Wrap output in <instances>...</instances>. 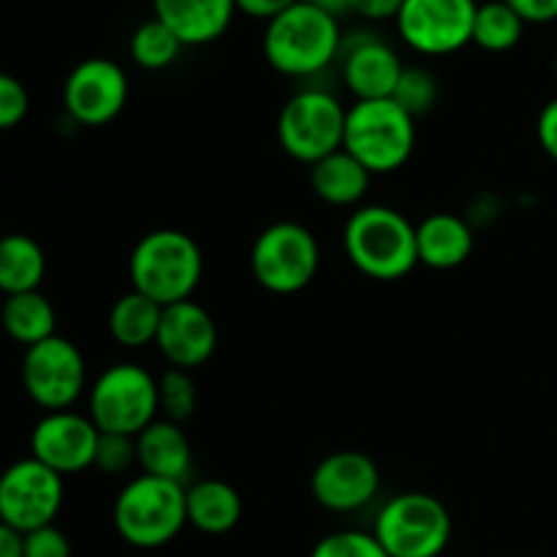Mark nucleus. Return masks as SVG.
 I'll list each match as a JSON object with an SVG mask.
<instances>
[{
    "label": "nucleus",
    "instance_id": "f257e3e1",
    "mask_svg": "<svg viewBox=\"0 0 557 557\" xmlns=\"http://www.w3.org/2000/svg\"><path fill=\"white\" fill-rule=\"evenodd\" d=\"M341 20L299 0L277 14L264 27V58L272 71L292 79H308L321 74L341 58Z\"/></svg>",
    "mask_w": 557,
    "mask_h": 557
},
{
    "label": "nucleus",
    "instance_id": "f03ea898",
    "mask_svg": "<svg viewBox=\"0 0 557 557\" xmlns=\"http://www.w3.org/2000/svg\"><path fill=\"white\" fill-rule=\"evenodd\" d=\"M343 248L348 261L373 281H400L419 264L417 226L386 205L354 210L343 228Z\"/></svg>",
    "mask_w": 557,
    "mask_h": 557
},
{
    "label": "nucleus",
    "instance_id": "7ed1b4c3",
    "mask_svg": "<svg viewBox=\"0 0 557 557\" xmlns=\"http://www.w3.org/2000/svg\"><path fill=\"white\" fill-rule=\"evenodd\" d=\"M205 256L196 239L180 228H156L134 245L128 259L131 286L161 308L194 299Z\"/></svg>",
    "mask_w": 557,
    "mask_h": 557
},
{
    "label": "nucleus",
    "instance_id": "20e7f679",
    "mask_svg": "<svg viewBox=\"0 0 557 557\" xmlns=\"http://www.w3.org/2000/svg\"><path fill=\"white\" fill-rule=\"evenodd\" d=\"M417 147V120L395 101H354L346 112L343 150L370 174H392L406 166Z\"/></svg>",
    "mask_w": 557,
    "mask_h": 557
},
{
    "label": "nucleus",
    "instance_id": "39448f33",
    "mask_svg": "<svg viewBox=\"0 0 557 557\" xmlns=\"http://www.w3.org/2000/svg\"><path fill=\"white\" fill-rule=\"evenodd\" d=\"M112 517L120 539L131 547H163L188 525L185 484L141 473L120 490Z\"/></svg>",
    "mask_w": 557,
    "mask_h": 557
},
{
    "label": "nucleus",
    "instance_id": "423d86ee",
    "mask_svg": "<svg viewBox=\"0 0 557 557\" xmlns=\"http://www.w3.org/2000/svg\"><path fill=\"white\" fill-rule=\"evenodd\" d=\"M87 417L101 433L139 435L158 419V379L136 362L103 370L87 395Z\"/></svg>",
    "mask_w": 557,
    "mask_h": 557
},
{
    "label": "nucleus",
    "instance_id": "0eeeda50",
    "mask_svg": "<svg viewBox=\"0 0 557 557\" xmlns=\"http://www.w3.org/2000/svg\"><path fill=\"white\" fill-rule=\"evenodd\" d=\"M373 536L389 557H438L449 547V509L430 493L392 495L375 517Z\"/></svg>",
    "mask_w": 557,
    "mask_h": 557
},
{
    "label": "nucleus",
    "instance_id": "6e6552de",
    "mask_svg": "<svg viewBox=\"0 0 557 557\" xmlns=\"http://www.w3.org/2000/svg\"><path fill=\"white\" fill-rule=\"evenodd\" d=\"M348 109L321 87H305L283 103L277 114V141L299 163H319L343 150Z\"/></svg>",
    "mask_w": 557,
    "mask_h": 557
},
{
    "label": "nucleus",
    "instance_id": "1a4fd4ad",
    "mask_svg": "<svg viewBox=\"0 0 557 557\" xmlns=\"http://www.w3.org/2000/svg\"><path fill=\"white\" fill-rule=\"evenodd\" d=\"M319 239L297 221H277L256 237L250 270L261 288L272 294H297L319 275Z\"/></svg>",
    "mask_w": 557,
    "mask_h": 557
},
{
    "label": "nucleus",
    "instance_id": "9d476101",
    "mask_svg": "<svg viewBox=\"0 0 557 557\" xmlns=\"http://www.w3.org/2000/svg\"><path fill=\"white\" fill-rule=\"evenodd\" d=\"M87 384V364L79 348L69 337L52 335L25 348L22 357V386L27 397L44 411H69Z\"/></svg>",
    "mask_w": 557,
    "mask_h": 557
},
{
    "label": "nucleus",
    "instance_id": "9b49d317",
    "mask_svg": "<svg viewBox=\"0 0 557 557\" xmlns=\"http://www.w3.org/2000/svg\"><path fill=\"white\" fill-rule=\"evenodd\" d=\"M476 9V0H403L395 25L413 52L446 58L473 41Z\"/></svg>",
    "mask_w": 557,
    "mask_h": 557
},
{
    "label": "nucleus",
    "instance_id": "f8f14e48",
    "mask_svg": "<svg viewBox=\"0 0 557 557\" xmlns=\"http://www.w3.org/2000/svg\"><path fill=\"white\" fill-rule=\"evenodd\" d=\"M63 498V476L36 457L11 462L0 473V522L22 536L44 525H54Z\"/></svg>",
    "mask_w": 557,
    "mask_h": 557
},
{
    "label": "nucleus",
    "instance_id": "ddd939ff",
    "mask_svg": "<svg viewBox=\"0 0 557 557\" xmlns=\"http://www.w3.org/2000/svg\"><path fill=\"white\" fill-rule=\"evenodd\" d=\"M128 103V74L109 58H87L71 69L63 85V107L74 123L98 128Z\"/></svg>",
    "mask_w": 557,
    "mask_h": 557
},
{
    "label": "nucleus",
    "instance_id": "4468645a",
    "mask_svg": "<svg viewBox=\"0 0 557 557\" xmlns=\"http://www.w3.org/2000/svg\"><path fill=\"white\" fill-rule=\"evenodd\" d=\"M381 490V473L373 457L357 449L332 451L315 466L310 476V493L315 504L337 515H351L375 500Z\"/></svg>",
    "mask_w": 557,
    "mask_h": 557
},
{
    "label": "nucleus",
    "instance_id": "2eb2a0df",
    "mask_svg": "<svg viewBox=\"0 0 557 557\" xmlns=\"http://www.w3.org/2000/svg\"><path fill=\"white\" fill-rule=\"evenodd\" d=\"M101 430L85 413L52 411L44 413L30 433V457L52 468L60 476L92 468Z\"/></svg>",
    "mask_w": 557,
    "mask_h": 557
},
{
    "label": "nucleus",
    "instance_id": "dca6fc26",
    "mask_svg": "<svg viewBox=\"0 0 557 557\" xmlns=\"http://www.w3.org/2000/svg\"><path fill=\"white\" fill-rule=\"evenodd\" d=\"M341 74L348 92L357 101H379L395 96L403 76V60L389 41L375 33H351L343 36Z\"/></svg>",
    "mask_w": 557,
    "mask_h": 557
},
{
    "label": "nucleus",
    "instance_id": "f3484780",
    "mask_svg": "<svg viewBox=\"0 0 557 557\" xmlns=\"http://www.w3.org/2000/svg\"><path fill=\"white\" fill-rule=\"evenodd\" d=\"M158 351L172 368L196 370L212 359L218 348V326L210 310L194 299L174 302L163 308L161 326L156 337Z\"/></svg>",
    "mask_w": 557,
    "mask_h": 557
},
{
    "label": "nucleus",
    "instance_id": "a211bd4d",
    "mask_svg": "<svg viewBox=\"0 0 557 557\" xmlns=\"http://www.w3.org/2000/svg\"><path fill=\"white\" fill-rule=\"evenodd\" d=\"M237 0H152V16L161 20L185 47L218 41L232 27Z\"/></svg>",
    "mask_w": 557,
    "mask_h": 557
},
{
    "label": "nucleus",
    "instance_id": "6ab92c4d",
    "mask_svg": "<svg viewBox=\"0 0 557 557\" xmlns=\"http://www.w3.org/2000/svg\"><path fill=\"white\" fill-rule=\"evenodd\" d=\"M136 462L147 476L188 484L194 473V449L183 424L156 419L150 428L141 430L136 435Z\"/></svg>",
    "mask_w": 557,
    "mask_h": 557
},
{
    "label": "nucleus",
    "instance_id": "aec40b11",
    "mask_svg": "<svg viewBox=\"0 0 557 557\" xmlns=\"http://www.w3.org/2000/svg\"><path fill=\"white\" fill-rule=\"evenodd\" d=\"M473 228L451 212H433L417 223L419 264L430 270H455L473 253Z\"/></svg>",
    "mask_w": 557,
    "mask_h": 557
},
{
    "label": "nucleus",
    "instance_id": "412c9836",
    "mask_svg": "<svg viewBox=\"0 0 557 557\" xmlns=\"http://www.w3.org/2000/svg\"><path fill=\"white\" fill-rule=\"evenodd\" d=\"M188 525L207 536H223L243 520V498L237 490L221 479H201L185 487Z\"/></svg>",
    "mask_w": 557,
    "mask_h": 557
},
{
    "label": "nucleus",
    "instance_id": "4be33fe9",
    "mask_svg": "<svg viewBox=\"0 0 557 557\" xmlns=\"http://www.w3.org/2000/svg\"><path fill=\"white\" fill-rule=\"evenodd\" d=\"M373 174L346 150L321 158L310 166V188L332 207H354L368 196Z\"/></svg>",
    "mask_w": 557,
    "mask_h": 557
},
{
    "label": "nucleus",
    "instance_id": "5701e85b",
    "mask_svg": "<svg viewBox=\"0 0 557 557\" xmlns=\"http://www.w3.org/2000/svg\"><path fill=\"white\" fill-rule=\"evenodd\" d=\"M44 275H47V256L36 239L27 234L0 237V292L5 297L38 292Z\"/></svg>",
    "mask_w": 557,
    "mask_h": 557
},
{
    "label": "nucleus",
    "instance_id": "b1692460",
    "mask_svg": "<svg viewBox=\"0 0 557 557\" xmlns=\"http://www.w3.org/2000/svg\"><path fill=\"white\" fill-rule=\"evenodd\" d=\"M161 315V305L131 288L109 310V335L123 348H145L156 343Z\"/></svg>",
    "mask_w": 557,
    "mask_h": 557
},
{
    "label": "nucleus",
    "instance_id": "393cba45",
    "mask_svg": "<svg viewBox=\"0 0 557 557\" xmlns=\"http://www.w3.org/2000/svg\"><path fill=\"white\" fill-rule=\"evenodd\" d=\"M0 324L11 341L30 348L54 335L58 315H54L52 302L41 292H25L5 297L3 310H0Z\"/></svg>",
    "mask_w": 557,
    "mask_h": 557
},
{
    "label": "nucleus",
    "instance_id": "a878e982",
    "mask_svg": "<svg viewBox=\"0 0 557 557\" xmlns=\"http://www.w3.org/2000/svg\"><path fill=\"white\" fill-rule=\"evenodd\" d=\"M525 22L506 0H484L476 9L473 20V41L484 52H509L522 41Z\"/></svg>",
    "mask_w": 557,
    "mask_h": 557
},
{
    "label": "nucleus",
    "instance_id": "bb28decb",
    "mask_svg": "<svg viewBox=\"0 0 557 557\" xmlns=\"http://www.w3.org/2000/svg\"><path fill=\"white\" fill-rule=\"evenodd\" d=\"M185 44L161 20H145L131 36V58L145 71H163L180 58Z\"/></svg>",
    "mask_w": 557,
    "mask_h": 557
},
{
    "label": "nucleus",
    "instance_id": "cd10ccee",
    "mask_svg": "<svg viewBox=\"0 0 557 557\" xmlns=\"http://www.w3.org/2000/svg\"><path fill=\"white\" fill-rule=\"evenodd\" d=\"M196 403H199V392H196V381L188 370L169 368L158 379V408H161L163 419L177 424L188 422L196 413Z\"/></svg>",
    "mask_w": 557,
    "mask_h": 557
},
{
    "label": "nucleus",
    "instance_id": "c85d7f7f",
    "mask_svg": "<svg viewBox=\"0 0 557 557\" xmlns=\"http://www.w3.org/2000/svg\"><path fill=\"white\" fill-rule=\"evenodd\" d=\"M392 98L417 120L433 112V107L438 103V79L433 76V71L422 69V65H406Z\"/></svg>",
    "mask_w": 557,
    "mask_h": 557
},
{
    "label": "nucleus",
    "instance_id": "c756f323",
    "mask_svg": "<svg viewBox=\"0 0 557 557\" xmlns=\"http://www.w3.org/2000/svg\"><path fill=\"white\" fill-rule=\"evenodd\" d=\"M310 557H389L373 533L337 531L321 539Z\"/></svg>",
    "mask_w": 557,
    "mask_h": 557
},
{
    "label": "nucleus",
    "instance_id": "7c9ffc66",
    "mask_svg": "<svg viewBox=\"0 0 557 557\" xmlns=\"http://www.w3.org/2000/svg\"><path fill=\"white\" fill-rule=\"evenodd\" d=\"M134 462H136V438L134 435H120V433L98 435L96 460H92V468L109 473V476H120V473L128 471Z\"/></svg>",
    "mask_w": 557,
    "mask_h": 557
},
{
    "label": "nucleus",
    "instance_id": "2f4dec72",
    "mask_svg": "<svg viewBox=\"0 0 557 557\" xmlns=\"http://www.w3.org/2000/svg\"><path fill=\"white\" fill-rule=\"evenodd\" d=\"M30 112V96L16 76L0 71V131H11Z\"/></svg>",
    "mask_w": 557,
    "mask_h": 557
},
{
    "label": "nucleus",
    "instance_id": "473e14b6",
    "mask_svg": "<svg viewBox=\"0 0 557 557\" xmlns=\"http://www.w3.org/2000/svg\"><path fill=\"white\" fill-rule=\"evenodd\" d=\"M22 557H71V542L60 528L44 525L22 536Z\"/></svg>",
    "mask_w": 557,
    "mask_h": 557
},
{
    "label": "nucleus",
    "instance_id": "72a5a7b5",
    "mask_svg": "<svg viewBox=\"0 0 557 557\" xmlns=\"http://www.w3.org/2000/svg\"><path fill=\"white\" fill-rule=\"evenodd\" d=\"M403 9V0H348V14L368 22L397 20Z\"/></svg>",
    "mask_w": 557,
    "mask_h": 557
},
{
    "label": "nucleus",
    "instance_id": "f704fd0d",
    "mask_svg": "<svg viewBox=\"0 0 557 557\" xmlns=\"http://www.w3.org/2000/svg\"><path fill=\"white\" fill-rule=\"evenodd\" d=\"M525 25H547L557 20V0H506Z\"/></svg>",
    "mask_w": 557,
    "mask_h": 557
},
{
    "label": "nucleus",
    "instance_id": "c9c22d12",
    "mask_svg": "<svg viewBox=\"0 0 557 557\" xmlns=\"http://www.w3.org/2000/svg\"><path fill=\"white\" fill-rule=\"evenodd\" d=\"M536 136L542 150L557 163V98H553V101L542 109V114H539Z\"/></svg>",
    "mask_w": 557,
    "mask_h": 557
},
{
    "label": "nucleus",
    "instance_id": "e433bc0d",
    "mask_svg": "<svg viewBox=\"0 0 557 557\" xmlns=\"http://www.w3.org/2000/svg\"><path fill=\"white\" fill-rule=\"evenodd\" d=\"M294 3H299V0H237V11L250 20L270 22L286 9H292Z\"/></svg>",
    "mask_w": 557,
    "mask_h": 557
},
{
    "label": "nucleus",
    "instance_id": "4c0bfd02",
    "mask_svg": "<svg viewBox=\"0 0 557 557\" xmlns=\"http://www.w3.org/2000/svg\"><path fill=\"white\" fill-rule=\"evenodd\" d=\"M0 557H22V533L0 522Z\"/></svg>",
    "mask_w": 557,
    "mask_h": 557
},
{
    "label": "nucleus",
    "instance_id": "58836bf2",
    "mask_svg": "<svg viewBox=\"0 0 557 557\" xmlns=\"http://www.w3.org/2000/svg\"><path fill=\"white\" fill-rule=\"evenodd\" d=\"M310 5H315V9L326 11V14L337 16L341 20L343 14H348V0H308Z\"/></svg>",
    "mask_w": 557,
    "mask_h": 557
},
{
    "label": "nucleus",
    "instance_id": "ea45409f",
    "mask_svg": "<svg viewBox=\"0 0 557 557\" xmlns=\"http://www.w3.org/2000/svg\"><path fill=\"white\" fill-rule=\"evenodd\" d=\"M553 65H555V74H557V52H555V60H553Z\"/></svg>",
    "mask_w": 557,
    "mask_h": 557
}]
</instances>
